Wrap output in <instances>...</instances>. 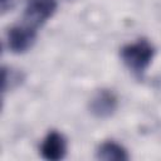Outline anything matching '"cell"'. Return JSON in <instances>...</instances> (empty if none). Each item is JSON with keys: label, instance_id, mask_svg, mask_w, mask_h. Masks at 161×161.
Masks as SVG:
<instances>
[{"label": "cell", "instance_id": "cell-3", "mask_svg": "<svg viewBox=\"0 0 161 161\" xmlns=\"http://www.w3.org/2000/svg\"><path fill=\"white\" fill-rule=\"evenodd\" d=\"M57 10V0H28L24 13L25 23L38 28L53 16Z\"/></svg>", "mask_w": 161, "mask_h": 161}, {"label": "cell", "instance_id": "cell-2", "mask_svg": "<svg viewBox=\"0 0 161 161\" xmlns=\"http://www.w3.org/2000/svg\"><path fill=\"white\" fill-rule=\"evenodd\" d=\"M35 29H36L35 26H33L25 21L23 24H16V25L11 26L6 33L8 48L15 54L28 52L33 47V44L36 39Z\"/></svg>", "mask_w": 161, "mask_h": 161}, {"label": "cell", "instance_id": "cell-1", "mask_svg": "<svg viewBox=\"0 0 161 161\" xmlns=\"http://www.w3.org/2000/svg\"><path fill=\"white\" fill-rule=\"evenodd\" d=\"M121 59L123 64L136 74L143 73L152 62L155 48L147 39H138L127 44L121 49Z\"/></svg>", "mask_w": 161, "mask_h": 161}, {"label": "cell", "instance_id": "cell-7", "mask_svg": "<svg viewBox=\"0 0 161 161\" xmlns=\"http://www.w3.org/2000/svg\"><path fill=\"white\" fill-rule=\"evenodd\" d=\"M23 80V73L13 68H3V91L6 92L8 88L13 89L18 87Z\"/></svg>", "mask_w": 161, "mask_h": 161}, {"label": "cell", "instance_id": "cell-5", "mask_svg": "<svg viewBox=\"0 0 161 161\" xmlns=\"http://www.w3.org/2000/svg\"><path fill=\"white\" fill-rule=\"evenodd\" d=\"M43 158L48 161H59L67 153V141L58 131H50L43 140L40 146Z\"/></svg>", "mask_w": 161, "mask_h": 161}, {"label": "cell", "instance_id": "cell-4", "mask_svg": "<svg viewBox=\"0 0 161 161\" xmlns=\"http://www.w3.org/2000/svg\"><path fill=\"white\" fill-rule=\"evenodd\" d=\"M117 97L109 89H98L89 101V112L97 118H108L117 109Z\"/></svg>", "mask_w": 161, "mask_h": 161}, {"label": "cell", "instance_id": "cell-6", "mask_svg": "<svg viewBox=\"0 0 161 161\" xmlns=\"http://www.w3.org/2000/svg\"><path fill=\"white\" fill-rule=\"evenodd\" d=\"M96 156L98 160H104V161H126L130 158L127 150L122 145L114 141L102 142L97 148Z\"/></svg>", "mask_w": 161, "mask_h": 161}, {"label": "cell", "instance_id": "cell-8", "mask_svg": "<svg viewBox=\"0 0 161 161\" xmlns=\"http://www.w3.org/2000/svg\"><path fill=\"white\" fill-rule=\"evenodd\" d=\"M18 0H0V6H1V11L6 13L9 10H11L15 5H16Z\"/></svg>", "mask_w": 161, "mask_h": 161}]
</instances>
